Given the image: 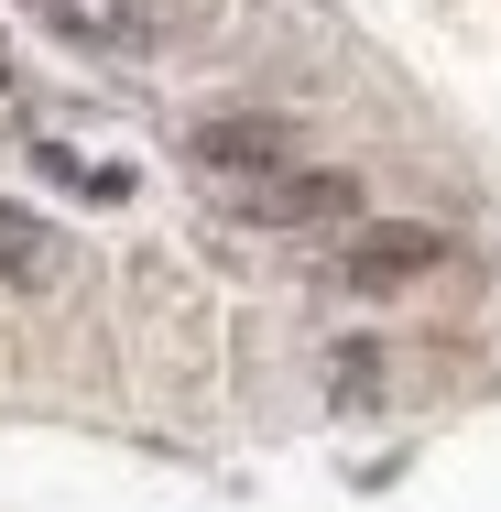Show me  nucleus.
Returning <instances> with one entry per match:
<instances>
[{
  "label": "nucleus",
  "instance_id": "nucleus-2",
  "mask_svg": "<svg viewBox=\"0 0 501 512\" xmlns=\"http://www.w3.org/2000/svg\"><path fill=\"white\" fill-rule=\"evenodd\" d=\"M197 164L207 175H295V142H284V120H207L197 131Z\"/></svg>",
  "mask_w": 501,
  "mask_h": 512
},
{
  "label": "nucleus",
  "instance_id": "nucleus-4",
  "mask_svg": "<svg viewBox=\"0 0 501 512\" xmlns=\"http://www.w3.org/2000/svg\"><path fill=\"white\" fill-rule=\"evenodd\" d=\"M0 273H11L22 295H44V284H55V240H44V218H33V207H0Z\"/></svg>",
  "mask_w": 501,
  "mask_h": 512
},
{
  "label": "nucleus",
  "instance_id": "nucleus-3",
  "mask_svg": "<svg viewBox=\"0 0 501 512\" xmlns=\"http://www.w3.org/2000/svg\"><path fill=\"white\" fill-rule=\"evenodd\" d=\"M262 218H273V229L360 218V175H349V164H316V175H273V186H262Z\"/></svg>",
  "mask_w": 501,
  "mask_h": 512
},
{
  "label": "nucleus",
  "instance_id": "nucleus-1",
  "mask_svg": "<svg viewBox=\"0 0 501 512\" xmlns=\"http://www.w3.org/2000/svg\"><path fill=\"white\" fill-rule=\"evenodd\" d=\"M436 262H447V229H436V218H382V229H360V240L338 251V273H349L360 295H393V284L436 273Z\"/></svg>",
  "mask_w": 501,
  "mask_h": 512
}]
</instances>
